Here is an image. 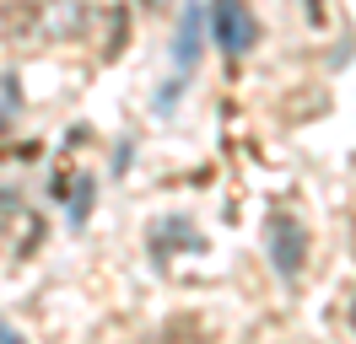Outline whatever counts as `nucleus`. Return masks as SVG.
Segmentation results:
<instances>
[{"label":"nucleus","instance_id":"obj_1","mask_svg":"<svg viewBox=\"0 0 356 344\" xmlns=\"http://www.w3.org/2000/svg\"><path fill=\"white\" fill-rule=\"evenodd\" d=\"M211 38L227 60H243L248 49L259 43V17L248 0H211Z\"/></svg>","mask_w":356,"mask_h":344},{"label":"nucleus","instance_id":"obj_2","mask_svg":"<svg viewBox=\"0 0 356 344\" xmlns=\"http://www.w3.org/2000/svg\"><path fill=\"white\" fill-rule=\"evenodd\" d=\"M265 253H270V264H275L281 280H297L302 264H308V226L291 210H275L265 221Z\"/></svg>","mask_w":356,"mask_h":344},{"label":"nucleus","instance_id":"obj_3","mask_svg":"<svg viewBox=\"0 0 356 344\" xmlns=\"http://www.w3.org/2000/svg\"><path fill=\"white\" fill-rule=\"evenodd\" d=\"M195 54H200V11L189 6V11H184V33H178V49H173V60H178V70H184V76L195 70Z\"/></svg>","mask_w":356,"mask_h":344},{"label":"nucleus","instance_id":"obj_4","mask_svg":"<svg viewBox=\"0 0 356 344\" xmlns=\"http://www.w3.org/2000/svg\"><path fill=\"white\" fill-rule=\"evenodd\" d=\"M351 328H356V301H351Z\"/></svg>","mask_w":356,"mask_h":344}]
</instances>
